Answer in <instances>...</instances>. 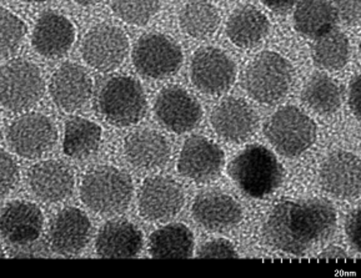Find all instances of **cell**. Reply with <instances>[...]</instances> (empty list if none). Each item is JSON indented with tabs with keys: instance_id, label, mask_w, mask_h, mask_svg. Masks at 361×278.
<instances>
[{
	"instance_id": "60d3db41",
	"label": "cell",
	"mask_w": 361,
	"mask_h": 278,
	"mask_svg": "<svg viewBox=\"0 0 361 278\" xmlns=\"http://www.w3.org/2000/svg\"><path fill=\"white\" fill-rule=\"evenodd\" d=\"M74 1L80 6H92V4L98 3L99 0H74Z\"/></svg>"
},
{
	"instance_id": "3957f363",
	"label": "cell",
	"mask_w": 361,
	"mask_h": 278,
	"mask_svg": "<svg viewBox=\"0 0 361 278\" xmlns=\"http://www.w3.org/2000/svg\"><path fill=\"white\" fill-rule=\"evenodd\" d=\"M82 200L94 213L115 215L126 210L133 196L129 175L111 166L92 170L82 180Z\"/></svg>"
},
{
	"instance_id": "4316f807",
	"label": "cell",
	"mask_w": 361,
	"mask_h": 278,
	"mask_svg": "<svg viewBox=\"0 0 361 278\" xmlns=\"http://www.w3.org/2000/svg\"><path fill=\"white\" fill-rule=\"evenodd\" d=\"M194 236L185 225L173 224L150 236L149 252L155 258H188L192 255Z\"/></svg>"
},
{
	"instance_id": "d590c367",
	"label": "cell",
	"mask_w": 361,
	"mask_h": 278,
	"mask_svg": "<svg viewBox=\"0 0 361 278\" xmlns=\"http://www.w3.org/2000/svg\"><path fill=\"white\" fill-rule=\"evenodd\" d=\"M361 0H334L336 15L348 25H359L361 18Z\"/></svg>"
},
{
	"instance_id": "4fadbf2b",
	"label": "cell",
	"mask_w": 361,
	"mask_h": 278,
	"mask_svg": "<svg viewBox=\"0 0 361 278\" xmlns=\"http://www.w3.org/2000/svg\"><path fill=\"white\" fill-rule=\"evenodd\" d=\"M181 186L169 177L154 176L144 181L139 192V211L150 221H168L184 206Z\"/></svg>"
},
{
	"instance_id": "7a4b0ae2",
	"label": "cell",
	"mask_w": 361,
	"mask_h": 278,
	"mask_svg": "<svg viewBox=\"0 0 361 278\" xmlns=\"http://www.w3.org/2000/svg\"><path fill=\"white\" fill-rule=\"evenodd\" d=\"M230 177L247 196L262 198L273 194L283 182V166L269 149L252 145L229 165Z\"/></svg>"
},
{
	"instance_id": "d6986e66",
	"label": "cell",
	"mask_w": 361,
	"mask_h": 278,
	"mask_svg": "<svg viewBox=\"0 0 361 278\" xmlns=\"http://www.w3.org/2000/svg\"><path fill=\"white\" fill-rule=\"evenodd\" d=\"M214 130L226 141H245L252 135L257 118L247 101L238 98L223 100L212 114Z\"/></svg>"
},
{
	"instance_id": "e0dca14e",
	"label": "cell",
	"mask_w": 361,
	"mask_h": 278,
	"mask_svg": "<svg viewBox=\"0 0 361 278\" xmlns=\"http://www.w3.org/2000/svg\"><path fill=\"white\" fill-rule=\"evenodd\" d=\"M44 217L30 202H11L0 213V235L11 245L27 246L38 240Z\"/></svg>"
},
{
	"instance_id": "74e56055",
	"label": "cell",
	"mask_w": 361,
	"mask_h": 278,
	"mask_svg": "<svg viewBox=\"0 0 361 278\" xmlns=\"http://www.w3.org/2000/svg\"><path fill=\"white\" fill-rule=\"evenodd\" d=\"M349 103L356 119H360V77L356 75L351 79L349 85Z\"/></svg>"
},
{
	"instance_id": "7bdbcfd3",
	"label": "cell",
	"mask_w": 361,
	"mask_h": 278,
	"mask_svg": "<svg viewBox=\"0 0 361 278\" xmlns=\"http://www.w3.org/2000/svg\"><path fill=\"white\" fill-rule=\"evenodd\" d=\"M0 257H4V253L1 251H0Z\"/></svg>"
},
{
	"instance_id": "ab89813d",
	"label": "cell",
	"mask_w": 361,
	"mask_h": 278,
	"mask_svg": "<svg viewBox=\"0 0 361 278\" xmlns=\"http://www.w3.org/2000/svg\"><path fill=\"white\" fill-rule=\"evenodd\" d=\"M319 258H325V260H346L348 255H346V252L343 248L336 247V246H331V247L326 248L325 251L322 252L319 255Z\"/></svg>"
},
{
	"instance_id": "8d00e7d4",
	"label": "cell",
	"mask_w": 361,
	"mask_h": 278,
	"mask_svg": "<svg viewBox=\"0 0 361 278\" xmlns=\"http://www.w3.org/2000/svg\"><path fill=\"white\" fill-rule=\"evenodd\" d=\"M360 208H355L353 213H349L345 221V232L348 239L350 241L351 246L359 251V244H360Z\"/></svg>"
},
{
	"instance_id": "6da1fadb",
	"label": "cell",
	"mask_w": 361,
	"mask_h": 278,
	"mask_svg": "<svg viewBox=\"0 0 361 278\" xmlns=\"http://www.w3.org/2000/svg\"><path fill=\"white\" fill-rule=\"evenodd\" d=\"M336 211L325 198L283 201L269 215L263 227L265 242L279 251L304 255L334 235Z\"/></svg>"
},
{
	"instance_id": "277c9868",
	"label": "cell",
	"mask_w": 361,
	"mask_h": 278,
	"mask_svg": "<svg viewBox=\"0 0 361 278\" xmlns=\"http://www.w3.org/2000/svg\"><path fill=\"white\" fill-rule=\"evenodd\" d=\"M97 106L113 125H135L147 113V98L135 79L113 77L99 90Z\"/></svg>"
},
{
	"instance_id": "f546056e",
	"label": "cell",
	"mask_w": 361,
	"mask_h": 278,
	"mask_svg": "<svg viewBox=\"0 0 361 278\" xmlns=\"http://www.w3.org/2000/svg\"><path fill=\"white\" fill-rule=\"evenodd\" d=\"M179 22L181 29L189 37L209 38L219 27V13L207 0H192L181 9Z\"/></svg>"
},
{
	"instance_id": "9a60e30c",
	"label": "cell",
	"mask_w": 361,
	"mask_h": 278,
	"mask_svg": "<svg viewBox=\"0 0 361 278\" xmlns=\"http://www.w3.org/2000/svg\"><path fill=\"white\" fill-rule=\"evenodd\" d=\"M320 181L325 191L339 198L359 196L361 189V165L359 158L348 151H336L324 160Z\"/></svg>"
},
{
	"instance_id": "d6a6232c",
	"label": "cell",
	"mask_w": 361,
	"mask_h": 278,
	"mask_svg": "<svg viewBox=\"0 0 361 278\" xmlns=\"http://www.w3.org/2000/svg\"><path fill=\"white\" fill-rule=\"evenodd\" d=\"M27 27L20 18L6 9H0V56L14 54L23 43Z\"/></svg>"
},
{
	"instance_id": "ac0fdd59",
	"label": "cell",
	"mask_w": 361,
	"mask_h": 278,
	"mask_svg": "<svg viewBox=\"0 0 361 278\" xmlns=\"http://www.w3.org/2000/svg\"><path fill=\"white\" fill-rule=\"evenodd\" d=\"M192 217L199 226L208 231H225L240 222V205L233 197L219 191L204 192L195 198Z\"/></svg>"
},
{
	"instance_id": "8992f818",
	"label": "cell",
	"mask_w": 361,
	"mask_h": 278,
	"mask_svg": "<svg viewBox=\"0 0 361 278\" xmlns=\"http://www.w3.org/2000/svg\"><path fill=\"white\" fill-rule=\"evenodd\" d=\"M264 132L278 153L295 158L312 148L317 139V125L300 109L285 106L269 118Z\"/></svg>"
},
{
	"instance_id": "f35d334b",
	"label": "cell",
	"mask_w": 361,
	"mask_h": 278,
	"mask_svg": "<svg viewBox=\"0 0 361 278\" xmlns=\"http://www.w3.org/2000/svg\"><path fill=\"white\" fill-rule=\"evenodd\" d=\"M301 0H262L264 6H268L269 9L276 11V13H284L290 11L293 6L299 4Z\"/></svg>"
},
{
	"instance_id": "7402d4cb",
	"label": "cell",
	"mask_w": 361,
	"mask_h": 278,
	"mask_svg": "<svg viewBox=\"0 0 361 278\" xmlns=\"http://www.w3.org/2000/svg\"><path fill=\"white\" fill-rule=\"evenodd\" d=\"M75 39L71 20L58 13L48 11L39 18L33 32L34 49L47 58L66 55Z\"/></svg>"
},
{
	"instance_id": "5bb4252c",
	"label": "cell",
	"mask_w": 361,
	"mask_h": 278,
	"mask_svg": "<svg viewBox=\"0 0 361 278\" xmlns=\"http://www.w3.org/2000/svg\"><path fill=\"white\" fill-rule=\"evenodd\" d=\"M223 150L207 137H189L181 149L178 170L184 177L197 182L213 180L224 166Z\"/></svg>"
},
{
	"instance_id": "2e32d148",
	"label": "cell",
	"mask_w": 361,
	"mask_h": 278,
	"mask_svg": "<svg viewBox=\"0 0 361 278\" xmlns=\"http://www.w3.org/2000/svg\"><path fill=\"white\" fill-rule=\"evenodd\" d=\"M90 232L92 224L82 210L66 208L58 213L50 225V247L59 255H77L88 245Z\"/></svg>"
},
{
	"instance_id": "484cf974",
	"label": "cell",
	"mask_w": 361,
	"mask_h": 278,
	"mask_svg": "<svg viewBox=\"0 0 361 278\" xmlns=\"http://www.w3.org/2000/svg\"><path fill=\"white\" fill-rule=\"evenodd\" d=\"M338 15L330 0H301L294 13V27L309 38H319L334 29Z\"/></svg>"
},
{
	"instance_id": "44dd1931",
	"label": "cell",
	"mask_w": 361,
	"mask_h": 278,
	"mask_svg": "<svg viewBox=\"0 0 361 278\" xmlns=\"http://www.w3.org/2000/svg\"><path fill=\"white\" fill-rule=\"evenodd\" d=\"M34 195L44 202H59L73 194L74 175L69 166L59 161L34 165L27 175Z\"/></svg>"
},
{
	"instance_id": "603a6c76",
	"label": "cell",
	"mask_w": 361,
	"mask_h": 278,
	"mask_svg": "<svg viewBox=\"0 0 361 278\" xmlns=\"http://www.w3.org/2000/svg\"><path fill=\"white\" fill-rule=\"evenodd\" d=\"M128 161L137 169L155 170L163 168L170 156V145L160 132L140 130L126 137L124 144Z\"/></svg>"
},
{
	"instance_id": "8fae6325",
	"label": "cell",
	"mask_w": 361,
	"mask_h": 278,
	"mask_svg": "<svg viewBox=\"0 0 361 278\" xmlns=\"http://www.w3.org/2000/svg\"><path fill=\"white\" fill-rule=\"evenodd\" d=\"M11 149L22 158H35L48 153L56 141V130L45 115L25 114L14 121L6 134Z\"/></svg>"
},
{
	"instance_id": "52a82bcc",
	"label": "cell",
	"mask_w": 361,
	"mask_h": 278,
	"mask_svg": "<svg viewBox=\"0 0 361 278\" xmlns=\"http://www.w3.org/2000/svg\"><path fill=\"white\" fill-rule=\"evenodd\" d=\"M43 93L44 80L32 63L16 59L0 68V104L6 109H29L38 103Z\"/></svg>"
},
{
	"instance_id": "9c48e42d",
	"label": "cell",
	"mask_w": 361,
	"mask_h": 278,
	"mask_svg": "<svg viewBox=\"0 0 361 278\" xmlns=\"http://www.w3.org/2000/svg\"><path fill=\"white\" fill-rule=\"evenodd\" d=\"M128 51V37L114 25L93 27L82 40V59L95 70H114L126 61Z\"/></svg>"
},
{
	"instance_id": "7c38bea8",
	"label": "cell",
	"mask_w": 361,
	"mask_h": 278,
	"mask_svg": "<svg viewBox=\"0 0 361 278\" xmlns=\"http://www.w3.org/2000/svg\"><path fill=\"white\" fill-rule=\"evenodd\" d=\"M154 110L159 122L178 134L197 127L203 118L202 105L180 87L163 89L155 100Z\"/></svg>"
},
{
	"instance_id": "30bf717a",
	"label": "cell",
	"mask_w": 361,
	"mask_h": 278,
	"mask_svg": "<svg viewBox=\"0 0 361 278\" xmlns=\"http://www.w3.org/2000/svg\"><path fill=\"white\" fill-rule=\"evenodd\" d=\"M190 77L204 94L219 95L228 91L235 82L236 66L229 55L216 48L197 50L190 64Z\"/></svg>"
},
{
	"instance_id": "836d02e7",
	"label": "cell",
	"mask_w": 361,
	"mask_h": 278,
	"mask_svg": "<svg viewBox=\"0 0 361 278\" xmlns=\"http://www.w3.org/2000/svg\"><path fill=\"white\" fill-rule=\"evenodd\" d=\"M19 171L9 153L0 149V198L6 196L17 185Z\"/></svg>"
},
{
	"instance_id": "ba28073f",
	"label": "cell",
	"mask_w": 361,
	"mask_h": 278,
	"mask_svg": "<svg viewBox=\"0 0 361 278\" xmlns=\"http://www.w3.org/2000/svg\"><path fill=\"white\" fill-rule=\"evenodd\" d=\"M133 63L144 77L161 79L179 70L183 53L173 39L161 34H147L134 46Z\"/></svg>"
},
{
	"instance_id": "e575fe53",
	"label": "cell",
	"mask_w": 361,
	"mask_h": 278,
	"mask_svg": "<svg viewBox=\"0 0 361 278\" xmlns=\"http://www.w3.org/2000/svg\"><path fill=\"white\" fill-rule=\"evenodd\" d=\"M239 256L234 246L226 240H214L200 247L197 257L203 258H236Z\"/></svg>"
},
{
	"instance_id": "1f68e13d",
	"label": "cell",
	"mask_w": 361,
	"mask_h": 278,
	"mask_svg": "<svg viewBox=\"0 0 361 278\" xmlns=\"http://www.w3.org/2000/svg\"><path fill=\"white\" fill-rule=\"evenodd\" d=\"M161 0H111L116 17L133 25H145L160 9Z\"/></svg>"
},
{
	"instance_id": "d4e9b609",
	"label": "cell",
	"mask_w": 361,
	"mask_h": 278,
	"mask_svg": "<svg viewBox=\"0 0 361 278\" xmlns=\"http://www.w3.org/2000/svg\"><path fill=\"white\" fill-rule=\"evenodd\" d=\"M270 29L269 19L257 6H245L236 9L226 23V34L231 43L249 49L262 43Z\"/></svg>"
},
{
	"instance_id": "f1b7e54d",
	"label": "cell",
	"mask_w": 361,
	"mask_h": 278,
	"mask_svg": "<svg viewBox=\"0 0 361 278\" xmlns=\"http://www.w3.org/2000/svg\"><path fill=\"white\" fill-rule=\"evenodd\" d=\"M302 99L317 114L331 115L341 106L343 93L333 79L319 72L307 80L302 90Z\"/></svg>"
},
{
	"instance_id": "83f0119b",
	"label": "cell",
	"mask_w": 361,
	"mask_h": 278,
	"mask_svg": "<svg viewBox=\"0 0 361 278\" xmlns=\"http://www.w3.org/2000/svg\"><path fill=\"white\" fill-rule=\"evenodd\" d=\"M102 141V129L98 124L82 118L66 121L63 149L66 156L85 158L93 155Z\"/></svg>"
},
{
	"instance_id": "5b68a950",
	"label": "cell",
	"mask_w": 361,
	"mask_h": 278,
	"mask_svg": "<svg viewBox=\"0 0 361 278\" xmlns=\"http://www.w3.org/2000/svg\"><path fill=\"white\" fill-rule=\"evenodd\" d=\"M245 89L257 103L275 104L286 96L293 85V66L284 56L264 51L247 66Z\"/></svg>"
},
{
	"instance_id": "b9f144b4",
	"label": "cell",
	"mask_w": 361,
	"mask_h": 278,
	"mask_svg": "<svg viewBox=\"0 0 361 278\" xmlns=\"http://www.w3.org/2000/svg\"><path fill=\"white\" fill-rule=\"evenodd\" d=\"M27 1H45V0H27Z\"/></svg>"
},
{
	"instance_id": "cb8c5ba5",
	"label": "cell",
	"mask_w": 361,
	"mask_h": 278,
	"mask_svg": "<svg viewBox=\"0 0 361 278\" xmlns=\"http://www.w3.org/2000/svg\"><path fill=\"white\" fill-rule=\"evenodd\" d=\"M95 246L99 256L106 258L135 257L142 250V232L128 221H111L99 231Z\"/></svg>"
},
{
	"instance_id": "4dcf8cb0",
	"label": "cell",
	"mask_w": 361,
	"mask_h": 278,
	"mask_svg": "<svg viewBox=\"0 0 361 278\" xmlns=\"http://www.w3.org/2000/svg\"><path fill=\"white\" fill-rule=\"evenodd\" d=\"M312 55L317 66L326 70H339L350 58V44L346 35L334 27L317 38Z\"/></svg>"
},
{
	"instance_id": "ffe728a7",
	"label": "cell",
	"mask_w": 361,
	"mask_h": 278,
	"mask_svg": "<svg viewBox=\"0 0 361 278\" xmlns=\"http://www.w3.org/2000/svg\"><path fill=\"white\" fill-rule=\"evenodd\" d=\"M92 87L88 72L82 66L66 63L55 71L49 90L55 104L61 109L75 111L88 103Z\"/></svg>"
}]
</instances>
